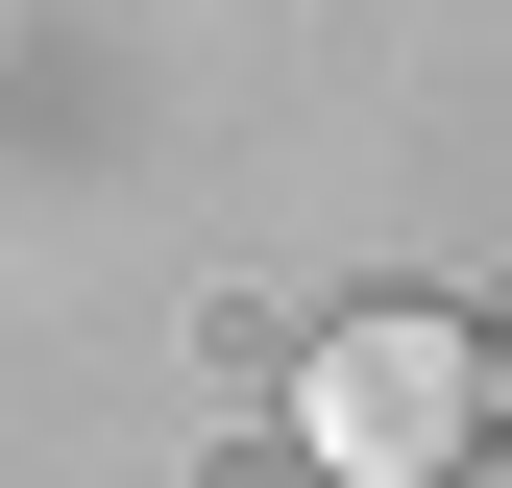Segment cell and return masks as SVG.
Here are the masks:
<instances>
[{
  "instance_id": "obj_2",
  "label": "cell",
  "mask_w": 512,
  "mask_h": 488,
  "mask_svg": "<svg viewBox=\"0 0 512 488\" xmlns=\"http://www.w3.org/2000/svg\"><path fill=\"white\" fill-rule=\"evenodd\" d=\"M488 391H512V342H488Z\"/></svg>"
},
{
  "instance_id": "obj_1",
  "label": "cell",
  "mask_w": 512,
  "mask_h": 488,
  "mask_svg": "<svg viewBox=\"0 0 512 488\" xmlns=\"http://www.w3.org/2000/svg\"><path fill=\"white\" fill-rule=\"evenodd\" d=\"M488 415H512V391H488V342L439 318V293H366V318H317V342H293V440L342 464V488H439Z\"/></svg>"
}]
</instances>
